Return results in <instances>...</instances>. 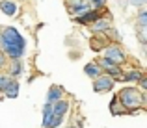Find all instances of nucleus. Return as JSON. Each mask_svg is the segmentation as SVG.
Segmentation results:
<instances>
[{
	"instance_id": "nucleus-1",
	"label": "nucleus",
	"mask_w": 147,
	"mask_h": 128,
	"mask_svg": "<svg viewBox=\"0 0 147 128\" xmlns=\"http://www.w3.org/2000/svg\"><path fill=\"white\" fill-rule=\"evenodd\" d=\"M0 50L9 60H21L26 52V39L13 26L2 28L0 30Z\"/></svg>"
},
{
	"instance_id": "nucleus-2",
	"label": "nucleus",
	"mask_w": 147,
	"mask_h": 128,
	"mask_svg": "<svg viewBox=\"0 0 147 128\" xmlns=\"http://www.w3.org/2000/svg\"><path fill=\"white\" fill-rule=\"evenodd\" d=\"M144 100H145V97L138 87H125V89L119 91V102L125 106L127 111L142 108L144 106Z\"/></svg>"
},
{
	"instance_id": "nucleus-3",
	"label": "nucleus",
	"mask_w": 147,
	"mask_h": 128,
	"mask_svg": "<svg viewBox=\"0 0 147 128\" xmlns=\"http://www.w3.org/2000/svg\"><path fill=\"white\" fill-rule=\"evenodd\" d=\"M104 56L110 58V60L114 61V63H117V65H121V63L127 61L125 52H123V48L117 45V43H110V45L104 46Z\"/></svg>"
},
{
	"instance_id": "nucleus-4",
	"label": "nucleus",
	"mask_w": 147,
	"mask_h": 128,
	"mask_svg": "<svg viewBox=\"0 0 147 128\" xmlns=\"http://www.w3.org/2000/svg\"><path fill=\"white\" fill-rule=\"evenodd\" d=\"M114 82H115V80H112L108 74H99L97 78H93V89L97 93L110 91V89L114 87Z\"/></svg>"
},
{
	"instance_id": "nucleus-5",
	"label": "nucleus",
	"mask_w": 147,
	"mask_h": 128,
	"mask_svg": "<svg viewBox=\"0 0 147 128\" xmlns=\"http://www.w3.org/2000/svg\"><path fill=\"white\" fill-rule=\"evenodd\" d=\"M102 17V13H100V9H93V7H91V9H88L86 13H82V15H76L75 17V21L78 22V24H91V22L93 21H97V19H100Z\"/></svg>"
},
{
	"instance_id": "nucleus-6",
	"label": "nucleus",
	"mask_w": 147,
	"mask_h": 128,
	"mask_svg": "<svg viewBox=\"0 0 147 128\" xmlns=\"http://www.w3.org/2000/svg\"><path fill=\"white\" fill-rule=\"evenodd\" d=\"M108 28H110V15H108V17H100V19H97V21H93L90 24V30L93 34H104Z\"/></svg>"
},
{
	"instance_id": "nucleus-7",
	"label": "nucleus",
	"mask_w": 147,
	"mask_h": 128,
	"mask_svg": "<svg viewBox=\"0 0 147 128\" xmlns=\"http://www.w3.org/2000/svg\"><path fill=\"white\" fill-rule=\"evenodd\" d=\"M0 11L7 17H13V15H17L19 6L15 0H0Z\"/></svg>"
},
{
	"instance_id": "nucleus-8",
	"label": "nucleus",
	"mask_w": 147,
	"mask_h": 128,
	"mask_svg": "<svg viewBox=\"0 0 147 128\" xmlns=\"http://www.w3.org/2000/svg\"><path fill=\"white\" fill-rule=\"evenodd\" d=\"M67 110H69V102L67 100L60 99V100H56V102H52V115L54 117H61Z\"/></svg>"
},
{
	"instance_id": "nucleus-9",
	"label": "nucleus",
	"mask_w": 147,
	"mask_h": 128,
	"mask_svg": "<svg viewBox=\"0 0 147 128\" xmlns=\"http://www.w3.org/2000/svg\"><path fill=\"white\" fill-rule=\"evenodd\" d=\"M61 97H63V89H61L60 85H52L47 93V102L52 104V102H56V100H60Z\"/></svg>"
},
{
	"instance_id": "nucleus-10",
	"label": "nucleus",
	"mask_w": 147,
	"mask_h": 128,
	"mask_svg": "<svg viewBox=\"0 0 147 128\" xmlns=\"http://www.w3.org/2000/svg\"><path fill=\"white\" fill-rule=\"evenodd\" d=\"M84 72H86L90 78H97L99 74H102V69L99 67L97 61H91V63H88L86 67H84Z\"/></svg>"
},
{
	"instance_id": "nucleus-11",
	"label": "nucleus",
	"mask_w": 147,
	"mask_h": 128,
	"mask_svg": "<svg viewBox=\"0 0 147 128\" xmlns=\"http://www.w3.org/2000/svg\"><path fill=\"white\" fill-rule=\"evenodd\" d=\"M4 93H6V97H7V99H15V97L19 95V82H17V80H13V78H11V82L6 85Z\"/></svg>"
},
{
	"instance_id": "nucleus-12",
	"label": "nucleus",
	"mask_w": 147,
	"mask_h": 128,
	"mask_svg": "<svg viewBox=\"0 0 147 128\" xmlns=\"http://www.w3.org/2000/svg\"><path fill=\"white\" fill-rule=\"evenodd\" d=\"M90 45H91V48H93L95 52H99L100 48H104V46H106V41H104V36H102V34H97V36H95L93 39L90 41Z\"/></svg>"
},
{
	"instance_id": "nucleus-13",
	"label": "nucleus",
	"mask_w": 147,
	"mask_h": 128,
	"mask_svg": "<svg viewBox=\"0 0 147 128\" xmlns=\"http://www.w3.org/2000/svg\"><path fill=\"white\" fill-rule=\"evenodd\" d=\"M142 74H144V72L138 71V69H132V71H129V72H123V82H138Z\"/></svg>"
},
{
	"instance_id": "nucleus-14",
	"label": "nucleus",
	"mask_w": 147,
	"mask_h": 128,
	"mask_svg": "<svg viewBox=\"0 0 147 128\" xmlns=\"http://www.w3.org/2000/svg\"><path fill=\"white\" fill-rule=\"evenodd\" d=\"M21 72H22L21 60H11V63H9V76H11V78H15V76H19Z\"/></svg>"
},
{
	"instance_id": "nucleus-15",
	"label": "nucleus",
	"mask_w": 147,
	"mask_h": 128,
	"mask_svg": "<svg viewBox=\"0 0 147 128\" xmlns=\"http://www.w3.org/2000/svg\"><path fill=\"white\" fill-rule=\"evenodd\" d=\"M110 108H112V113H114V115H115V113H119V115H121V113H127L125 106H123V104L119 102V99H117V97H114V100H112Z\"/></svg>"
},
{
	"instance_id": "nucleus-16",
	"label": "nucleus",
	"mask_w": 147,
	"mask_h": 128,
	"mask_svg": "<svg viewBox=\"0 0 147 128\" xmlns=\"http://www.w3.org/2000/svg\"><path fill=\"white\" fill-rule=\"evenodd\" d=\"M97 63H99V67L102 69V71H108V69H112V67H115V65H117V63H114V61H112L110 58H106V56H102V60L97 61Z\"/></svg>"
},
{
	"instance_id": "nucleus-17",
	"label": "nucleus",
	"mask_w": 147,
	"mask_h": 128,
	"mask_svg": "<svg viewBox=\"0 0 147 128\" xmlns=\"http://www.w3.org/2000/svg\"><path fill=\"white\" fill-rule=\"evenodd\" d=\"M138 26H147V9L140 7V13H138Z\"/></svg>"
},
{
	"instance_id": "nucleus-18",
	"label": "nucleus",
	"mask_w": 147,
	"mask_h": 128,
	"mask_svg": "<svg viewBox=\"0 0 147 128\" xmlns=\"http://www.w3.org/2000/svg\"><path fill=\"white\" fill-rule=\"evenodd\" d=\"M138 39L142 45L147 43V26H138Z\"/></svg>"
},
{
	"instance_id": "nucleus-19",
	"label": "nucleus",
	"mask_w": 147,
	"mask_h": 128,
	"mask_svg": "<svg viewBox=\"0 0 147 128\" xmlns=\"http://www.w3.org/2000/svg\"><path fill=\"white\" fill-rule=\"evenodd\" d=\"M11 82V76L9 74H0V91L6 89V85Z\"/></svg>"
},
{
	"instance_id": "nucleus-20",
	"label": "nucleus",
	"mask_w": 147,
	"mask_h": 128,
	"mask_svg": "<svg viewBox=\"0 0 147 128\" xmlns=\"http://www.w3.org/2000/svg\"><path fill=\"white\" fill-rule=\"evenodd\" d=\"M91 7L93 9H104V4H106V0H90Z\"/></svg>"
},
{
	"instance_id": "nucleus-21",
	"label": "nucleus",
	"mask_w": 147,
	"mask_h": 128,
	"mask_svg": "<svg viewBox=\"0 0 147 128\" xmlns=\"http://www.w3.org/2000/svg\"><path fill=\"white\" fill-rule=\"evenodd\" d=\"M104 34H108L112 41H119V39H121V36H119V32H115V30H112V28H108V30H106Z\"/></svg>"
},
{
	"instance_id": "nucleus-22",
	"label": "nucleus",
	"mask_w": 147,
	"mask_h": 128,
	"mask_svg": "<svg viewBox=\"0 0 147 128\" xmlns=\"http://www.w3.org/2000/svg\"><path fill=\"white\" fill-rule=\"evenodd\" d=\"M129 4L130 6H136V7H145L147 0H129Z\"/></svg>"
},
{
	"instance_id": "nucleus-23",
	"label": "nucleus",
	"mask_w": 147,
	"mask_h": 128,
	"mask_svg": "<svg viewBox=\"0 0 147 128\" xmlns=\"http://www.w3.org/2000/svg\"><path fill=\"white\" fill-rule=\"evenodd\" d=\"M6 63H7V56H6V54L2 52V50H0V69H2V67H4Z\"/></svg>"
},
{
	"instance_id": "nucleus-24",
	"label": "nucleus",
	"mask_w": 147,
	"mask_h": 128,
	"mask_svg": "<svg viewBox=\"0 0 147 128\" xmlns=\"http://www.w3.org/2000/svg\"><path fill=\"white\" fill-rule=\"evenodd\" d=\"M138 82H140V87H142V89H147V78H145L144 74L140 76V80H138Z\"/></svg>"
},
{
	"instance_id": "nucleus-25",
	"label": "nucleus",
	"mask_w": 147,
	"mask_h": 128,
	"mask_svg": "<svg viewBox=\"0 0 147 128\" xmlns=\"http://www.w3.org/2000/svg\"><path fill=\"white\" fill-rule=\"evenodd\" d=\"M0 30H2V26H0Z\"/></svg>"
}]
</instances>
